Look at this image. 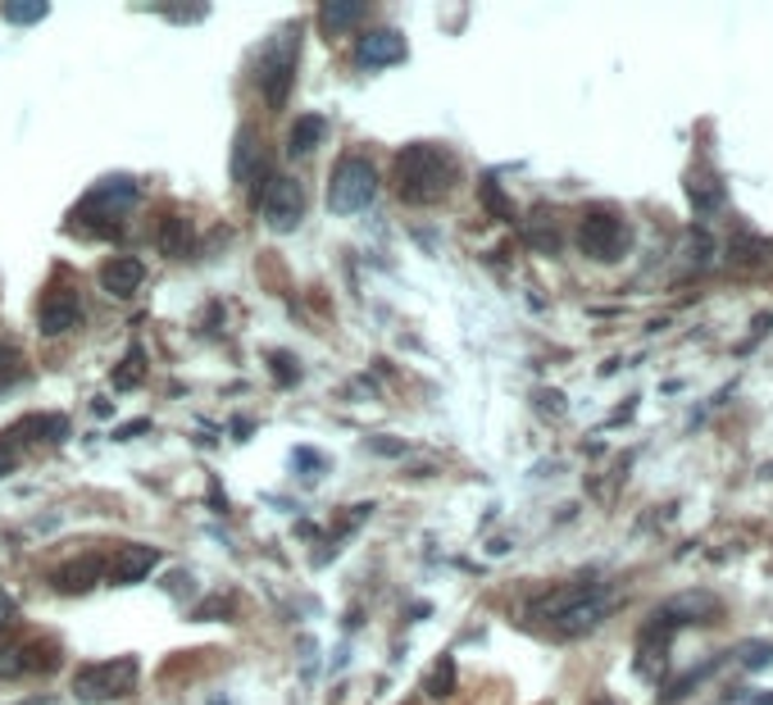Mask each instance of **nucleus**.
I'll return each mask as SVG.
<instances>
[{"instance_id":"obj_22","label":"nucleus","mask_w":773,"mask_h":705,"mask_svg":"<svg viewBox=\"0 0 773 705\" xmlns=\"http://www.w3.org/2000/svg\"><path fill=\"white\" fill-rule=\"evenodd\" d=\"M0 14L10 23H37L46 18V5H37V0H10V5H0Z\"/></svg>"},{"instance_id":"obj_19","label":"nucleus","mask_w":773,"mask_h":705,"mask_svg":"<svg viewBox=\"0 0 773 705\" xmlns=\"http://www.w3.org/2000/svg\"><path fill=\"white\" fill-rule=\"evenodd\" d=\"M155 242H160L164 256H183V250L192 246V223H183V219H164V223H160V233H155Z\"/></svg>"},{"instance_id":"obj_13","label":"nucleus","mask_w":773,"mask_h":705,"mask_svg":"<svg viewBox=\"0 0 773 705\" xmlns=\"http://www.w3.org/2000/svg\"><path fill=\"white\" fill-rule=\"evenodd\" d=\"M155 560H160V551H150V546H127V551H119V556L110 560V583H119V588L142 583V578L155 569Z\"/></svg>"},{"instance_id":"obj_18","label":"nucleus","mask_w":773,"mask_h":705,"mask_svg":"<svg viewBox=\"0 0 773 705\" xmlns=\"http://www.w3.org/2000/svg\"><path fill=\"white\" fill-rule=\"evenodd\" d=\"M319 141H323V119H319V114H305V119H296V128H292V137H287V156H292V160H305Z\"/></svg>"},{"instance_id":"obj_6","label":"nucleus","mask_w":773,"mask_h":705,"mask_svg":"<svg viewBox=\"0 0 773 705\" xmlns=\"http://www.w3.org/2000/svg\"><path fill=\"white\" fill-rule=\"evenodd\" d=\"M373 191H378L373 164L359 160V156H346L328 178V210L332 214H359V210H369Z\"/></svg>"},{"instance_id":"obj_3","label":"nucleus","mask_w":773,"mask_h":705,"mask_svg":"<svg viewBox=\"0 0 773 705\" xmlns=\"http://www.w3.org/2000/svg\"><path fill=\"white\" fill-rule=\"evenodd\" d=\"M133 206H137V183L123 178V173H114V178L96 183L83 196V206L73 210V223H77V228H87L91 237H114L123 214L133 210Z\"/></svg>"},{"instance_id":"obj_7","label":"nucleus","mask_w":773,"mask_h":705,"mask_svg":"<svg viewBox=\"0 0 773 705\" xmlns=\"http://www.w3.org/2000/svg\"><path fill=\"white\" fill-rule=\"evenodd\" d=\"M137 688V660L123 656V660H106V665H87L77 669L73 678V696L87 701V705H106L114 696H127Z\"/></svg>"},{"instance_id":"obj_26","label":"nucleus","mask_w":773,"mask_h":705,"mask_svg":"<svg viewBox=\"0 0 773 705\" xmlns=\"http://www.w3.org/2000/svg\"><path fill=\"white\" fill-rule=\"evenodd\" d=\"M369 446H378V456H401V442H387V437H378V442H369Z\"/></svg>"},{"instance_id":"obj_2","label":"nucleus","mask_w":773,"mask_h":705,"mask_svg":"<svg viewBox=\"0 0 773 705\" xmlns=\"http://www.w3.org/2000/svg\"><path fill=\"white\" fill-rule=\"evenodd\" d=\"M618 606V592L614 588H597V583H574V588H560L547 601H537V619L551 628L555 638H582L591 633L597 623H605Z\"/></svg>"},{"instance_id":"obj_21","label":"nucleus","mask_w":773,"mask_h":705,"mask_svg":"<svg viewBox=\"0 0 773 705\" xmlns=\"http://www.w3.org/2000/svg\"><path fill=\"white\" fill-rule=\"evenodd\" d=\"M428 696H446L451 688H455V665H451V656H442V660H437L432 665V673H428Z\"/></svg>"},{"instance_id":"obj_1","label":"nucleus","mask_w":773,"mask_h":705,"mask_svg":"<svg viewBox=\"0 0 773 705\" xmlns=\"http://www.w3.org/2000/svg\"><path fill=\"white\" fill-rule=\"evenodd\" d=\"M455 178H459V169H455V156L446 146L415 141V146H405L396 156V196H401V206H437V200H446Z\"/></svg>"},{"instance_id":"obj_8","label":"nucleus","mask_w":773,"mask_h":705,"mask_svg":"<svg viewBox=\"0 0 773 705\" xmlns=\"http://www.w3.org/2000/svg\"><path fill=\"white\" fill-rule=\"evenodd\" d=\"M578 246H582V256L610 264V260H618L628 250V228L610 210H591L578 223Z\"/></svg>"},{"instance_id":"obj_17","label":"nucleus","mask_w":773,"mask_h":705,"mask_svg":"<svg viewBox=\"0 0 773 705\" xmlns=\"http://www.w3.org/2000/svg\"><path fill=\"white\" fill-rule=\"evenodd\" d=\"M365 14H369L365 0H328V5L319 10V18H323V33H328V37H338L342 28H351V23H359Z\"/></svg>"},{"instance_id":"obj_28","label":"nucleus","mask_w":773,"mask_h":705,"mask_svg":"<svg viewBox=\"0 0 773 705\" xmlns=\"http://www.w3.org/2000/svg\"><path fill=\"white\" fill-rule=\"evenodd\" d=\"M597 705H610V701H597Z\"/></svg>"},{"instance_id":"obj_5","label":"nucleus","mask_w":773,"mask_h":705,"mask_svg":"<svg viewBox=\"0 0 773 705\" xmlns=\"http://www.w3.org/2000/svg\"><path fill=\"white\" fill-rule=\"evenodd\" d=\"M255 210L273 233H292L305 219V187L292 173H265V183L255 187Z\"/></svg>"},{"instance_id":"obj_4","label":"nucleus","mask_w":773,"mask_h":705,"mask_svg":"<svg viewBox=\"0 0 773 705\" xmlns=\"http://www.w3.org/2000/svg\"><path fill=\"white\" fill-rule=\"evenodd\" d=\"M296 60H300V28H282L278 37H269V46L255 60V83L269 110L287 106V91L296 83Z\"/></svg>"},{"instance_id":"obj_10","label":"nucleus","mask_w":773,"mask_h":705,"mask_svg":"<svg viewBox=\"0 0 773 705\" xmlns=\"http://www.w3.org/2000/svg\"><path fill=\"white\" fill-rule=\"evenodd\" d=\"M355 60L365 69H387V64H401L405 60V37L396 28H373L369 37H359Z\"/></svg>"},{"instance_id":"obj_20","label":"nucleus","mask_w":773,"mask_h":705,"mask_svg":"<svg viewBox=\"0 0 773 705\" xmlns=\"http://www.w3.org/2000/svg\"><path fill=\"white\" fill-rule=\"evenodd\" d=\"M19 373H23V356H19L10 342H0V396H5V392L19 383Z\"/></svg>"},{"instance_id":"obj_11","label":"nucleus","mask_w":773,"mask_h":705,"mask_svg":"<svg viewBox=\"0 0 773 705\" xmlns=\"http://www.w3.org/2000/svg\"><path fill=\"white\" fill-rule=\"evenodd\" d=\"M100 573H106V560H100V556H73V560H64L56 573H50V583H56L60 592H69V596H77V592H91L100 583Z\"/></svg>"},{"instance_id":"obj_23","label":"nucleus","mask_w":773,"mask_h":705,"mask_svg":"<svg viewBox=\"0 0 773 705\" xmlns=\"http://www.w3.org/2000/svg\"><path fill=\"white\" fill-rule=\"evenodd\" d=\"M137 373H142V346H133L123 369H114V387H137Z\"/></svg>"},{"instance_id":"obj_27","label":"nucleus","mask_w":773,"mask_h":705,"mask_svg":"<svg viewBox=\"0 0 773 705\" xmlns=\"http://www.w3.org/2000/svg\"><path fill=\"white\" fill-rule=\"evenodd\" d=\"M14 473V456H10V442H0V478Z\"/></svg>"},{"instance_id":"obj_16","label":"nucleus","mask_w":773,"mask_h":705,"mask_svg":"<svg viewBox=\"0 0 773 705\" xmlns=\"http://www.w3.org/2000/svg\"><path fill=\"white\" fill-rule=\"evenodd\" d=\"M260 164H265V141L246 128V133L237 137V146H232V178H237V183H250Z\"/></svg>"},{"instance_id":"obj_15","label":"nucleus","mask_w":773,"mask_h":705,"mask_svg":"<svg viewBox=\"0 0 773 705\" xmlns=\"http://www.w3.org/2000/svg\"><path fill=\"white\" fill-rule=\"evenodd\" d=\"M41 660V646L37 642H10L0 646V678H19V673H37Z\"/></svg>"},{"instance_id":"obj_25","label":"nucleus","mask_w":773,"mask_h":705,"mask_svg":"<svg viewBox=\"0 0 773 705\" xmlns=\"http://www.w3.org/2000/svg\"><path fill=\"white\" fill-rule=\"evenodd\" d=\"M19 615V606H14V596L10 592H0V623H10Z\"/></svg>"},{"instance_id":"obj_9","label":"nucleus","mask_w":773,"mask_h":705,"mask_svg":"<svg viewBox=\"0 0 773 705\" xmlns=\"http://www.w3.org/2000/svg\"><path fill=\"white\" fill-rule=\"evenodd\" d=\"M77 314H83V296H77L73 287H56V292L41 300L37 329H41L46 337H60V333H69L73 323H77Z\"/></svg>"},{"instance_id":"obj_24","label":"nucleus","mask_w":773,"mask_h":705,"mask_svg":"<svg viewBox=\"0 0 773 705\" xmlns=\"http://www.w3.org/2000/svg\"><path fill=\"white\" fill-rule=\"evenodd\" d=\"M273 369L282 373V383H296V373H300V369H296L292 360H282V356H273Z\"/></svg>"},{"instance_id":"obj_12","label":"nucleus","mask_w":773,"mask_h":705,"mask_svg":"<svg viewBox=\"0 0 773 705\" xmlns=\"http://www.w3.org/2000/svg\"><path fill=\"white\" fill-rule=\"evenodd\" d=\"M142 283H146V269H142L137 256H114V260L100 264V287H106L110 296H119V300H127Z\"/></svg>"},{"instance_id":"obj_14","label":"nucleus","mask_w":773,"mask_h":705,"mask_svg":"<svg viewBox=\"0 0 773 705\" xmlns=\"http://www.w3.org/2000/svg\"><path fill=\"white\" fill-rule=\"evenodd\" d=\"M64 433H69V423L60 419V415H28L23 419L14 433H10V442H37V446H56V442H64Z\"/></svg>"}]
</instances>
